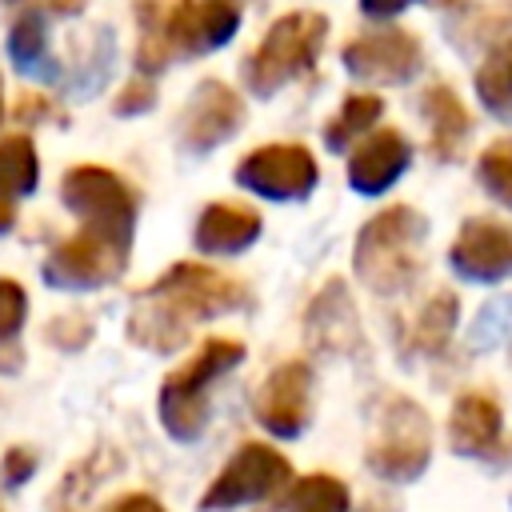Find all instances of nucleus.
Segmentation results:
<instances>
[{"mask_svg": "<svg viewBox=\"0 0 512 512\" xmlns=\"http://www.w3.org/2000/svg\"><path fill=\"white\" fill-rule=\"evenodd\" d=\"M156 104V88L148 84V80H136V84H128L124 92H120V100L112 104V112L116 116H140V112H148Z\"/></svg>", "mask_w": 512, "mask_h": 512, "instance_id": "nucleus-33", "label": "nucleus"}, {"mask_svg": "<svg viewBox=\"0 0 512 512\" xmlns=\"http://www.w3.org/2000/svg\"><path fill=\"white\" fill-rule=\"evenodd\" d=\"M380 112H384V100L380 96H348L344 104H340V112L328 120V128H324V144H328V152H344L360 132H368L376 120H380Z\"/></svg>", "mask_w": 512, "mask_h": 512, "instance_id": "nucleus-25", "label": "nucleus"}, {"mask_svg": "<svg viewBox=\"0 0 512 512\" xmlns=\"http://www.w3.org/2000/svg\"><path fill=\"white\" fill-rule=\"evenodd\" d=\"M428 4H436V8H468V0H428Z\"/></svg>", "mask_w": 512, "mask_h": 512, "instance_id": "nucleus-38", "label": "nucleus"}, {"mask_svg": "<svg viewBox=\"0 0 512 512\" xmlns=\"http://www.w3.org/2000/svg\"><path fill=\"white\" fill-rule=\"evenodd\" d=\"M112 68H116V32L108 28V24H100L96 32H92V40H88V48H84V56H80V64L68 72V100H92L104 84H108V76H112Z\"/></svg>", "mask_w": 512, "mask_h": 512, "instance_id": "nucleus-21", "label": "nucleus"}, {"mask_svg": "<svg viewBox=\"0 0 512 512\" xmlns=\"http://www.w3.org/2000/svg\"><path fill=\"white\" fill-rule=\"evenodd\" d=\"M320 172L304 144H264L248 152L236 168V184L264 200H304Z\"/></svg>", "mask_w": 512, "mask_h": 512, "instance_id": "nucleus-11", "label": "nucleus"}, {"mask_svg": "<svg viewBox=\"0 0 512 512\" xmlns=\"http://www.w3.org/2000/svg\"><path fill=\"white\" fill-rule=\"evenodd\" d=\"M100 456H104V448L100 452H92L88 460H80L76 468H68L64 476H60V484H56V492H52V512H80L84 508V500H88V492L116 468V464H108V468H96L100 464Z\"/></svg>", "mask_w": 512, "mask_h": 512, "instance_id": "nucleus-28", "label": "nucleus"}, {"mask_svg": "<svg viewBox=\"0 0 512 512\" xmlns=\"http://www.w3.org/2000/svg\"><path fill=\"white\" fill-rule=\"evenodd\" d=\"M288 480H292V464H288L272 444L248 440V444H240V448L228 456V464H224V468L216 472V480L204 488L200 512H232V508L268 500V496H276Z\"/></svg>", "mask_w": 512, "mask_h": 512, "instance_id": "nucleus-8", "label": "nucleus"}, {"mask_svg": "<svg viewBox=\"0 0 512 512\" xmlns=\"http://www.w3.org/2000/svg\"><path fill=\"white\" fill-rule=\"evenodd\" d=\"M48 344H56V348H64V352H80L88 340H92V320L88 316H80V312H72V316H56L52 324H48Z\"/></svg>", "mask_w": 512, "mask_h": 512, "instance_id": "nucleus-31", "label": "nucleus"}, {"mask_svg": "<svg viewBox=\"0 0 512 512\" xmlns=\"http://www.w3.org/2000/svg\"><path fill=\"white\" fill-rule=\"evenodd\" d=\"M260 224L264 220L252 208L220 200L200 212L192 240H196V252H204V256H236L260 240Z\"/></svg>", "mask_w": 512, "mask_h": 512, "instance_id": "nucleus-17", "label": "nucleus"}, {"mask_svg": "<svg viewBox=\"0 0 512 512\" xmlns=\"http://www.w3.org/2000/svg\"><path fill=\"white\" fill-rule=\"evenodd\" d=\"M424 240H428V220L408 204H392L360 228L352 248V268L376 296H396L420 276Z\"/></svg>", "mask_w": 512, "mask_h": 512, "instance_id": "nucleus-3", "label": "nucleus"}, {"mask_svg": "<svg viewBox=\"0 0 512 512\" xmlns=\"http://www.w3.org/2000/svg\"><path fill=\"white\" fill-rule=\"evenodd\" d=\"M12 220H16V212H12V204L8 200H0V236L12 228Z\"/></svg>", "mask_w": 512, "mask_h": 512, "instance_id": "nucleus-36", "label": "nucleus"}, {"mask_svg": "<svg viewBox=\"0 0 512 512\" xmlns=\"http://www.w3.org/2000/svg\"><path fill=\"white\" fill-rule=\"evenodd\" d=\"M412 164V144L396 132V128H380L372 132L348 160V184L360 196H380L388 192Z\"/></svg>", "mask_w": 512, "mask_h": 512, "instance_id": "nucleus-16", "label": "nucleus"}, {"mask_svg": "<svg viewBox=\"0 0 512 512\" xmlns=\"http://www.w3.org/2000/svg\"><path fill=\"white\" fill-rule=\"evenodd\" d=\"M476 176H480V184H484L500 204L512 208V140H496V144H488V148L480 152Z\"/></svg>", "mask_w": 512, "mask_h": 512, "instance_id": "nucleus-30", "label": "nucleus"}, {"mask_svg": "<svg viewBox=\"0 0 512 512\" xmlns=\"http://www.w3.org/2000/svg\"><path fill=\"white\" fill-rule=\"evenodd\" d=\"M60 200H64L68 212H76L84 220V228H96V232L132 240V228H136V196H132V188L112 168L80 164V168L64 172Z\"/></svg>", "mask_w": 512, "mask_h": 512, "instance_id": "nucleus-9", "label": "nucleus"}, {"mask_svg": "<svg viewBox=\"0 0 512 512\" xmlns=\"http://www.w3.org/2000/svg\"><path fill=\"white\" fill-rule=\"evenodd\" d=\"M8 56H12L16 72L28 76V80L52 84V80L64 76V68L48 56V20H44L40 8L24 12V16L12 24V32H8Z\"/></svg>", "mask_w": 512, "mask_h": 512, "instance_id": "nucleus-20", "label": "nucleus"}, {"mask_svg": "<svg viewBox=\"0 0 512 512\" xmlns=\"http://www.w3.org/2000/svg\"><path fill=\"white\" fill-rule=\"evenodd\" d=\"M140 48L136 68L144 76L164 72L176 56H204L224 48L240 28V8L228 0H140Z\"/></svg>", "mask_w": 512, "mask_h": 512, "instance_id": "nucleus-2", "label": "nucleus"}, {"mask_svg": "<svg viewBox=\"0 0 512 512\" xmlns=\"http://www.w3.org/2000/svg\"><path fill=\"white\" fill-rule=\"evenodd\" d=\"M476 96L488 116L512 124V36L500 40L476 68Z\"/></svg>", "mask_w": 512, "mask_h": 512, "instance_id": "nucleus-22", "label": "nucleus"}, {"mask_svg": "<svg viewBox=\"0 0 512 512\" xmlns=\"http://www.w3.org/2000/svg\"><path fill=\"white\" fill-rule=\"evenodd\" d=\"M248 304L252 296L240 280L208 264H172L156 284H148L136 296L128 312V340L156 356H168L188 344L196 324L212 316L244 312Z\"/></svg>", "mask_w": 512, "mask_h": 512, "instance_id": "nucleus-1", "label": "nucleus"}, {"mask_svg": "<svg viewBox=\"0 0 512 512\" xmlns=\"http://www.w3.org/2000/svg\"><path fill=\"white\" fill-rule=\"evenodd\" d=\"M24 316H28V296L24 288L12 280V276H0V372L16 376L20 372V328H24Z\"/></svg>", "mask_w": 512, "mask_h": 512, "instance_id": "nucleus-24", "label": "nucleus"}, {"mask_svg": "<svg viewBox=\"0 0 512 512\" xmlns=\"http://www.w3.org/2000/svg\"><path fill=\"white\" fill-rule=\"evenodd\" d=\"M420 112H424V120H428V148H432V156H436L440 164H452V160L460 156L468 132H472L468 108L460 104V96H456L448 84H432V88H424V96H420Z\"/></svg>", "mask_w": 512, "mask_h": 512, "instance_id": "nucleus-18", "label": "nucleus"}, {"mask_svg": "<svg viewBox=\"0 0 512 512\" xmlns=\"http://www.w3.org/2000/svg\"><path fill=\"white\" fill-rule=\"evenodd\" d=\"M244 124V104L224 80H200L192 100L180 112V148L188 156H208L224 140H232Z\"/></svg>", "mask_w": 512, "mask_h": 512, "instance_id": "nucleus-13", "label": "nucleus"}, {"mask_svg": "<svg viewBox=\"0 0 512 512\" xmlns=\"http://www.w3.org/2000/svg\"><path fill=\"white\" fill-rule=\"evenodd\" d=\"M284 508L288 512H348V488L328 472H312L292 484Z\"/></svg>", "mask_w": 512, "mask_h": 512, "instance_id": "nucleus-26", "label": "nucleus"}, {"mask_svg": "<svg viewBox=\"0 0 512 512\" xmlns=\"http://www.w3.org/2000/svg\"><path fill=\"white\" fill-rule=\"evenodd\" d=\"M252 416L264 432H272L280 440H296L312 416V368L304 360L276 364L264 376V384L256 388Z\"/></svg>", "mask_w": 512, "mask_h": 512, "instance_id": "nucleus-12", "label": "nucleus"}, {"mask_svg": "<svg viewBox=\"0 0 512 512\" xmlns=\"http://www.w3.org/2000/svg\"><path fill=\"white\" fill-rule=\"evenodd\" d=\"M324 36H328V16H320V12H288V16H280L264 32L260 48L244 60V84H248V92L260 96V100H268L284 84H292L296 76H304L316 64V56H320Z\"/></svg>", "mask_w": 512, "mask_h": 512, "instance_id": "nucleus-5", "label": "nucleus"}, {"mask_svg": "<svg viewBox=\"0 0 512 512\" xmlns=\"http://www.w3.org/2000/svg\"><path fill=\"white\" fill-rule=\"evenodd\" d=\"M432 456V424L408 396H384L368 444V468L384 480H416Z\"/></svg>", "mask_w": 512, "mask_h": 512, "instance_id": "nucleus-6", "label": "nucleus"}, {"mask_svg": "<svg viewBox=\"0 0 512 512\" xmlns=\"http://www.w3.org/2000/svg\"><path fill=\"white\" fill-rule=\"evenodd\" d=\"M128 252H132V240L84 228L48 252L40 276L48 288H60V292H92L124 276Z\"/></svg>", "mask_w": 512, "mask_h": 512, "instance_id": "nucleus-7", "label": "nucleus"}, {"mask_svg": "<svg viewBox=\"0 0 512 512\" xmlns=\"http://www.w3.org/2000/svg\"><path fill=\"white\" fill-rule=\"evenodd\" d=\"M448 264L468 284H500L512 276V224L472 216L448 248Z\"/></svg>", "mask_w": 512, "mask_h": 512, "instance_id": "nucleus-14", "label": "nucleus"}, {"mask_svg": "<svg viewBox=\"0 0 512 512\" xmlns=\"http://www.w3.org/2000/svg\"><path fill=\"white\" fill-rule=\"evenodd\" d=\"M412 0H360V12L364 16H376V20H388V16H400Z\"/></svg>", "mask_w": 512, "mask_h": 512, "instance_id": "nucleus-35", "label": "nucleus"}, {"mask_svg": "<svg viewBox=\"0 0 512 512\" xmlns=\"http://www.w3.org/2000/svg\"><path fill=\"white\" fill-rule=\"evenodd\" d=\"M40 184V160L28 136H4L0 140V200L32 196Z\"/></svg>", "mask_w": 512, "mask_h": 512, "instance_id": "nucleus-23", "label": "nucleus"}, {"mask_svg": "<svg viewBox=\"0 0 512 512\" xmlns=\"http://www.w3.org/2000/svg\"><path fill=\"white\" fill-rule=\"evenodd\" d=\"M344 72L364 84H408L424 68V48L412 32L404 28H380L364 32L344 44L340 52Z\"/></svg>", "mask_w": 512, "mask_h": 512, "instance_id": "nucleus-10", "label": "nucleus"}, {"mask_svg": "<svg viewBox=\"0 0 512 512\" xmlns=\"http://www.w3.org/2000/svg\"><path fill=\"white\" fill-rule=\"evenodd\" d=\"M84 0H56V12H80Z\"/></svg>", "mask_w": 512, "mask_h": 512, "instance_id": "nucleus-37", "label": "nucleus"}, {"mask_svg": "<svg viewBox=\"0 0 512 512\" xmlns=\"http://www.w3.org/2000/svg\"><path fill=\"white\" fill-rule=\"evenodd\" d=\"M304 340L320 356H356V352H364V332H360L356 304H352L344 280H328L312 296V304L304 312Z\"/></svg>", "mask_w": 512, "mask_h": 512, "instance_id": "nucleus-15", "label": "nucleus"}, {"mask_svg": "<svg viewBox=\"0 0 512 512\" xmlns=\"http://www.w3.org/2000/svg\"><path fill=\"white\" fill-rule=\"evenodd\" d=\"M508 336H512V296H496L476 312V320L468 328V344L484 352L492 344H504Z\"/></svg>", "mask_w": 512, "mask_h": 512, "instance_id": "nucleus-29", "label": "nucleus"}, {"mask_svg": "<svg viewBox=\"0 0 512 512\" xmlns=\"http://www.w3.org/2000/svg\"><path fill=\"white\" fill-rule=\"evenodd\" d=\"M244 360V344L240 340H224V336H212L200 344V352L176 368L164 384H160V396H156V416L164 424V432L180 444H192L204 436L208 428V416H212V384L220 376H228L236 364Z\"/></svg>", "mask_w": 512, "mask_h": 512, "instance_id": "nucleus-4", "label": "nucleus"}, {"mask_svg": "<svg viewBox=\"0 0 512 512\" xmlns=\"http://www.w3.org/2000/svg\"><path fill=\"white\" fill-rule=\"evenodd\" d=\"M452 328H456V296H452V292H436V296L420 308V316H416V324H412V348H420V352H440V348L448 344Z\"/></svg>", "mask_w": 512, "mask_h": 512, "instance_id": "nucleus-27", "label": "nucleus"}, {"mask_svg": "<svg viewBox=\"0 0 512 512\" xmlns=\"http://www.w3.org/2000/svg\"><path fill=\"white\" fill-rule=\"evenodd\" d=\"M36 476V452L24 448V444H12L4 456H0V488H24L28 480Z\"/></svg>", "mask_w": 512, "mask_h": 512, "instance_id": "nucleus-32", "label": "nucleus"}, {"mask_svg": "<svg viewBox=\"0 0 512 512\" xmlns=\"http://www.w3.org/2000/svg\"><path fill=\"white\" fill-rule=\"evenodd\" d=\"M0 120H4V80H0Z\"/></svg>", "mask_w": 512, "mask_h": 512, "instance_id": "nucleus-39", "label": "nucleus"}, {"mask_svg": "<svg viewBox=\"0 0 512 512\" xmlns=\"http://www.w3.org/2000/svg\"><path fill=\"white\" fill-rule=\"evenodd\" d=\"M448 436H452V448L464 452V456L488 452L496 444V436H500V408H496V400H488L484 392H464L452 404Z\"/></svg>", "mask_w": 512, "mask_h": 512, "instance_id": "nucleus-19", "label": "nucleus"}, {"mask_svg": "<svg viewBox=\"0 0 512 512\" xmlns=\"http://www.w3.org/2000/svg\"><path fill=\"white\" fill-rule=\"evenodd\" d=\"M104 512H168V508L156 496H148V492H128V496L112 500Z\"/></svg>", "mask_w": 512, "mask_h": 512, "instance_id": "nucleus-34", "label": "nucleus"}]
</instances>
